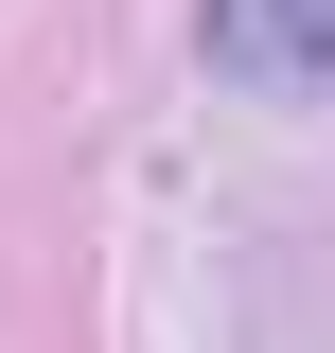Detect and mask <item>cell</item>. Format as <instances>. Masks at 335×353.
Returning <instances> with one entry per match:
<instances>
[{
	"instance_id": "obj_1",
	"label": "cell",
	"mask_w": 335,
	"mask_h": 353,
	"mask_svg": "<svg viewBox=\"0 0 335 353\" xmlns=\"http://www.w3.org/2000/svg\"><path fill=\"white\" fill-rule=\"evenodd\" d=\"M212 18V71L247 88H335V0H194Z\"/></svg>"
}]
</instances>
